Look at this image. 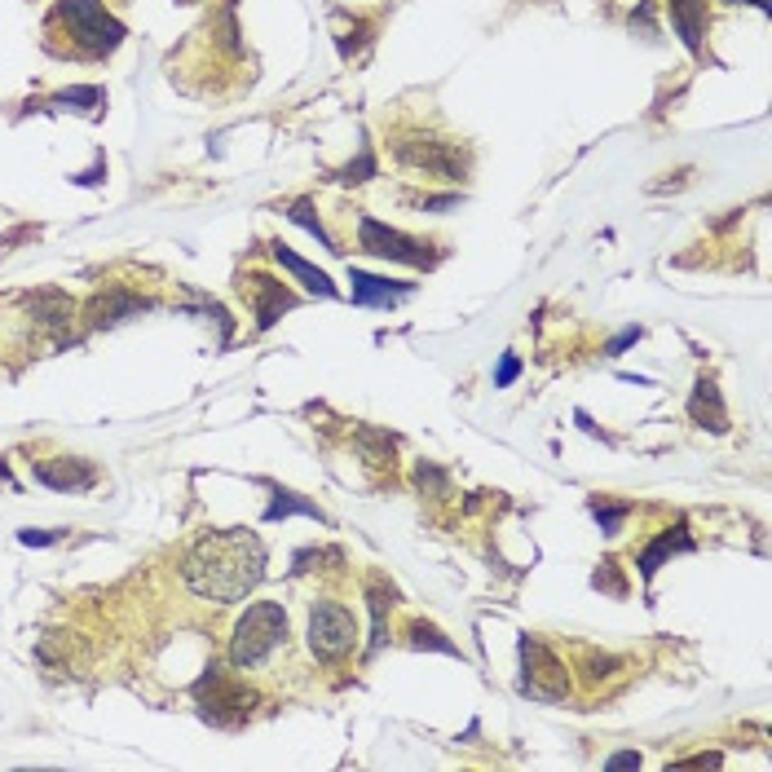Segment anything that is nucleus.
<instances>
[{
	"instance_id": "nucleus-1",
	"label": "nucleus",
	"mask_w": 772,
	"mask_h": 772,
	"mask_svg": "<svg viewBox=\"0 0 772 772\" xmlns=\"http://www.w3.org/2000/svg\"><path fill=\"white\" fill-rule=\"evenodd\" d=\"M266 578V548L252 530H212L186 556V587L199 600H243Z\"/></svg>"
},
{
	"instance_id": "nucleus-2",
	"label": "nucleus",
	"mask_w": 772,
	"mask_h": 772,
	"mask_svg": "<svg viewBox=\"0 0 772 772\" xmlns=\"http://www.w3.org/2000/svg\"><path fill=\"white\" fill-rule=\"evenodd\" d=\"M283 640H287V610L279 605V600H256V605H247V614L234 623L230 662L238 671H252V666H261Z\"/></svg>"
},
{
	"instance_id": "nucleus-3",
	"label": "nucleus",
	"mask_w": 772,
	"mask_h": 772,
	"mask_svg": "<svg viewBox=\"0 0 772 772\" xmlns=\"http://www.w3.org/2000/svg\"><path fill=\"white\" fill-rule=\"evenodd\" d=\"M49 27H66L71 49L84 58H107L124 40V27L107 14L102 0H58V10L49 14Z\"/></svg>"
},
{
	"instance_id": "nucleus-4",
	"label": "nucleus",
	"mask_w": 772,
	"mask_h": 772,
	"mask_svg": "<svg viewBox=\"0 0 772 772\" xmlns=\"http://www.w3.org/2000/svg\"><path fill=\"white\" fill-rule=\"evenodd\" d=\"M358 645V623L345 605H335V600H314L309 610V649L322 658V662H340L345 653H354Z\"/></svg>"
},
{
	"instance_id": "nucleus-5",
	"label": "nucleus",
	"mask_w": 772,
	"mask_h": 772,
	"mask_svg": "<svg viewBox=\"0 0 772 772\" xmlns=\"http://www.w3.org/2000/svg\"><path fill=\"white\" fill-rule=\"evenodd\" d=\"M195 698H199V707H204V715L212 720V724H243L247 720V711H252V689H243L238 679H230V675H221V671H208L199 684H195Z\"/></svg>"
},
{
	"instance_id": "nucleus-6",
	"label": "nucleus",
	"mask_w": 772,
	"mask_h": 772,
	"mask_svg": "<svg viewBox=\"0 0 772 772\" xmlns=\"http://www.w3.org/2000/svg\"><path fill=\"white\" fill-rule=\"evenodd\" d=\"M358 238H363V252L384 256V261H402V266H433V252H428V243H424V238H410V234H402V230H389V225H380L376 217H363Z\"/></svg>"
},
{
	"instance_id": "nucleus-7",
	"label": "nucleus",
	"mask_w": 772,
	"mask_h": 772,
	"mask_svg": "<svg viewBox=\"0 0 772 772\" xmlns=\"http://www.w3.org/2000/svg\"><path fill=\"white\" fill-rule=\"evenodd\" d=\"M397 159L424 168L433 177H459L468 163V155L455 142H438V137H397Z\"/></svg>"
},
{
	"instance_id": "nucleus-8",
	"label": "nucleus",
	"mask_w": 772,
	"mask_h": 772,
	"mask_svg": "<svg viewBox=\"0 0 772 772\" xmlns=\"http://www.w3.org/2000/svg\"><path fill=\"white\" fill-rule=\"evenodd\" d=\"M522 658H526V689H530L535 698H565V694H569L565 666H561L539 640H522Z\"/></svg>"
},
{
	"instance_id": "nucleus-9",
	"label": "nucleus",
	"mask_w": 772,
	"mask_h": 772,
	"mask_svg": "<svg viewBox=\"0 0 772 772\" xmlns=\"http://www.w3.org/2000/svg\"><path fill=\"white\" fill-rule=\"evenodd\" d=\"M238 292H243V301H252V314H256V327H261V331L274 327L296 305V296L279 279H270V274H247L238 283Z\"/></svg>"
},
{
	"instance_id": "nucleus-10",
	"label": "nucleus",
	"mask_w": 772,
	"mask_h": 772,
	"mask_svg": "<svg viewBox=\"0 0 772 772\" xmlns=\"http://www.w3.org/2000/svg\"><path fill=\"white\" fill-rule=\"evenodd\" d=\"M32 473H36L40 486L62 490V494L89 490V486L98 481V468H94L89 459H32Z\"/></svg>"
},
{
	"instance_id": "nucleus-11",
	"label": "nucleus",
	"mask_w": 772,
	"mask_h": 772,
	"mask_svg": "<svg viewBox=\"0 0 772 772\" xmlns=\"http://www.w3.org/2000/svg\"><path fill=\"white\" fill-rule=\"evenodd\" d=\"M350 279H354V305H380V309H389V305H397V301L410 296V283H389V279L363 274V270H354Z\"/></svg>"
},
{
	"instance_id": "nucleus-12",
	"label": "nucleus",
	"mask_w": 772,
	"mask_h": 772,
	"mask_svg": "<svg viewBox=\"0 0 772 772\" xmlns=\"http://www.w3.org/2000/svg\"><path fill=\"white\" fill-rule=\"evenodd\" d=\"M671 23L684 36L694 53H702V36H707V0H671Z\"/></svg>"
},
{
	"instance_id": "nucleus-13",
	"label": "nucleus",
	"mask_w": 772,
	"mask_h": 772,
	"mask_svg": "<svg viewBox=\"0 0 772 772\" xmlns=\"http://www.w3.org/2000/svg\"><path fill=\"white\" fill-rule=\"evenodd\" d=\"M675 552H694V539H689V530H684V526H675V530H666V535H658L645 552H640V574L645 578H653L658 574V565L666 561V556H675Z\"/></svg>"
},
{
	"instance_id": "nucleus-14",
	"label": "nucleus",
	"mask_w": 772,
	"mask_h": 772,
	"mask_svg": "<svg viewBox=\"0 0 772 772\" xmlns=\"http://www.w3.org/2000/svg\"><path fill=\"white\" fill-rule=\"evenodd\" d=\"M274 261H279L283 270H292V274H296V279H301V283H305L314 296H327V301H335V283H331L322 270H314L309 261H301V256H296L287 243H274Z\"/></svg>"
},
{
	"instance_id": "nucleus-15",
	"label": "nucleus",
	"mask_w": 772,
	"mask_h": 772,
	"mask_svg": "<svg viewBox=\"0 0 772 772\" xmlns=\"http://www.w3.org/2000/svg\"><path fill=\"white\" fill-rule=\"evenodd\" d=\"M689 415L702 424V428H715V433H724L728 428V415H724V402H720V389H715V380H698V393H694V402H689Z\"/></svg>"
},
{
	"instance_id": "nucleus-16",
	"label": "nucleus",
	"mask_w": 772,
	"mask_h": 772,
	"mask_svg": "<svg viewBox=\"0 0 772 772\" xmlns=\"http://www.w3.org/2000/svg\"><path fill=\"white\" fill-rule=\"evenodd\" d=\"M137 309H146V301L124 296V292H107V296H98V301L89 305V327L120 322V318H128V314H137Z\"/></svg>"
},
{
	"instance_id": "nucleus-17",
	"label": "nucleus",
	"mask_w": 772,
	"mask_h": 772,
	"mask_svg": "<svg viewBox=\"0 0 772 772\" xmlns=\"http://www.w3.org/2000/svg\"><path fill=\"white\" fill-rule=\"evenodd\" d=\"M292 512H305V517H314V522H322V512H318V503H309V499H301V494H292V490H274V503L266 507V522H279V517H292Z\"/></svg>"
},
{
	"instance_id": "nucleus-18",
	"label": "nucleus",
	"mask_w": 772,
	"mask_h": 772,
	"mask_svg": "<svg viewBox=\"0 0 772 772\" xmlns=\"http://www.w3.org/2000/svg\"><path fill=\"white\" fill-rule=\"evenodd\" d=\"M367 596H371V614H376V649L384 645V636H389V627H384V614H389V605H393V587H384L380 578L367 587Z\"/></svg>"
},
{
	"instance_id": "nucleus-19",
	"label": "nucleus",
	"mask_w": 772,
	"mask_h": 772,
	"mask_svg": "<svg viewBox=\"0 0 772 772\" xmlns=\"http://www.w3.org/2000/svg\"><path fill=\"white\" fill-rule=\"evenodd\" d=\"M591 512H596V522H600V530H605V535H618L623 530V522H627V503H605V499H591Z\"/></svg>"
},
{
	"instance_id": "nucleus-20",
	"label": "nucleus",
	"mask_w": 772,
	"mask_h": 772,
	"mask_svg": "<svg viewBox=\"0 0 772 772\" xmlns=\"http://www.w3.org/2000/svg\"><path fill=\"white\" fill-rule=\"evenodd\" d=\"M410 645H415V649H424V645H428V649L455 653V645H451V640H442V632H438V627H428V623H415V627H410Z\"/></svg>"
},
{
	"instance_id": "nucleus-21",
	"label": "nucleus",
	"mask_w": 772,
	"mask_h": 772,
	"mask_svg": "<svg viewBox=\"0 0 772 772\" xmlns=\"http://www.w3.org/2000/svg\"><path fill=\"white\" fill-rule=\"evenodd\" d=\"M287 217H292V221H296V225H305V230H309V234H318V238H322V243H327V247H331V238H327V230H322V221H318V217H314V208H309V204H305V199H301V204H292V212H287ZM331 252H340V247H331Z\"/></svg>"
},
{
	"instance_id": "nucleus-22",
	"label": "nucleus",
	"mask_w": 772,
	"mask_h": 772,
	"mask_svg": "<svg viewBox=\"0 0 772 772\" xmlns=\"http://www.w3.org/2000/svg\"><path fill=\"white\" fill-rule=\"evenodd\" d=\"M517 371H522V363H517V358H503V367H499L494 384H499V389H503V384H512V380H517Z\"/></svg>"
},
{
	"instance_id": "nucleus-23",
	"label": "nucleus",
	"mask_w": 772,
	"mask_h": 772,
	"mask_svg": "<svg viewBox=\"0 0 772 772\" xmlns=\"http://www.w3.org/2000/svg\"><path fill=\"white\" fill-rule=\"evenodd\" d=\"M733 5H755V10H763V14H768V10H772V0H733Z\"/></svg>"
}]
</instances>
